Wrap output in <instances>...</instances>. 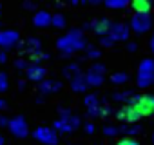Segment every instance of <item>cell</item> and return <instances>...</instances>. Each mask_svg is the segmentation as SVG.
<instances>
[{
    "label": "cell",
    "instance_id": "d590c367",
    "mask_svg": "<svg viewBox=\"0 0 154 145\" xmlns=\"http://www.w3.org/2000/svg\"><path fill=\"white\" fill-rule=\"evenodd\" d=\"M6 58H8L6 51H2V49H0V63H4V62H6Z\"/></svg>",
    "mask_w": 154,
    "mask_h": 145
},
{
    "label": "cell",
    "instance_id": "d6a6232c",
    "mask_svg": "<svg viewBox=\"0 0 154 145\" xmlns=\"http://www.w3.org/2000/svg\"><path fill=\"white\" fill-rule=\"evenodd\" d=\"M15 67H17V69H24V71H26V69H27L29 65H27V62H26V60H22V58H18V60L15 62Z\"/></svg>",
    "mask_w": 154,
    "mask_h": 145
},
{
    "label": "cell",
    "instance_id": "5b68a950",
    "mask_svg": "<svg viewBox=\"0 0 154 145\" xmlns=\"http://www.w3.org/2000/svg\"><path fill=\"white\" fill-rule=\"evenodd\" d=\"M31 134L42 145H58V132L53 127H36Z\"/></svg>",
    "mask_w": 154,
    "mask_h": 145
},
{
    "label": "cell",
    "instance_id": "3957f363",
    "mask_svg": "<svg viewBox=\"0 0 154 145\" xmlns=\"http://www.w3.org/2000/svg\"><path fill=\"white\" fill-rule=\"evenodd\" d=\"M127 103L132 105L140 116L154 114V94H149V93L147 94H138V96H132Z\"/></svg>",
    "mask_w": 154,
    "mask_h": 145
},
{
    "label": "cell",
    "instance_id": "4fadbf2b",
    "mask_svg": "<svg viewBox=\"0 0 154 145\" xmlns=\"http://www.w3.org/2000/svg\"><path fill=\"white\" fill-rule=\"evenodd\" d=\"M33 24L36 27H49L53 24V15L49 11H44V9L42 11H36L35 17H33Z\"/></svg>",
    "mask_w": 154,
    "mask_h": 145
},
{
    "label": "cell",
    "instance_id": "603a6c76",
    "mask_svg": "<svg viewBox=\"0 0 154 145\" xmlns=\"http://www.w3.org/2000/svg\"><path fill=\"white\" fill-rule=\"evenodd\" d=\"M84 103H85V107H87V109H93V107L102 105V103H100V98H98L96 94H87V96L84 98Z\"/></svg>",
    "mask_w": 154,
    "mask_h": 145
},
{
    "label": "cell",
    "instance_id": "44dd1931",
    "mask_svg": "<svg viewBox=\"0 0 154 145\" xmlns=\"http://www.w3.org/2000/svg\"><path fill=\"white\" fill-rule=\"evenodd\" d=\"M140 131H141V127L138 123L136 125H120V134H127V138H132Z\"/></svg>",
    "mask_w": 154,
    "mask_h": 145
},
{
    "label": "cell",
    "instance_id": "b9f144b4",
    "mask_svg": "<svg viewBox=\"0 0 154 145\" xmlns=\"http://www.w3.org/2000/svg\"><path fill=\"white\" fill-rule=\"evenodd\" d=\"M0 11H2V4H0Z\"/></svg>",
    "mask_w": 154,
    "mask_h": 145
},
{
    "label": "cell",
    "instance_id": "2e32d148",
    "mask_svg": "<svg viewBox=\"0 0 154 145\" xmlns=\"http://www.w3.org/2000/svg\"><path fill=\"white\" fill-rule=\"evenodd\" d=\"M60 89H62V84H60V82H56V80H44V82L40 84V87H38V91H40L42 94L58 93Z\"/></svg>",
    "mask_w": 154,
    "mask_h": 145
},
{
    "label": "cell",
    "instance_id": "5bb4252c",
    "mask_svg": "<svg viewBox=\"0 0 154 145\" xmlns=\"http://www.w3.org/2000/svg\"><path fill=\"white\" fill-rule=\"evenodd\" d=\"M89 87H91V85H89L85 75H78V76H74V78L71 80V89H72V93H85Z\"/></svg>",
    "mask_w": 154,
    "mask_h": 145
},
{
    "label": "cell",
    "instance_id": "f546056e",
    "mask_svg": "<svg viewBox=\"0 0 154 145\" xmlns=\"http://www.w3.org/2000/svg\"><path fill=\"white\" fill-rule=\"evenodd\" d=\"M114 42H116V40H114L111 35H105V36H102V38H100V45H102V47H112V45H114Z\"/></svg>",
    "mask_w": 154,
    "mask_h": 145
},
{
    "label": "cell",
    "instance_id": "7c38bea8",
    "mask_svg": "<svg viewBox=\"0 0 154 145\" xmlns=\"http://www.w3.org/2000/svg\"><path fill=\"white\" fill-rule=\"evenodd\" d=\"M26 76H27V80H31V82H38V84H42V82L45 80V76H47V69L42 67V65L31 63V65L26 69Z\"/></svg>",
    "mask_w": 154,
    "mask_h": 145
},
{
    "label": "cell",
    "instance_id": "277c9868",
    "mask_svg": "<svg viewBox=\"0 0 154 145\" xmlns=\"http://www.w3.org/2000/svg\"><path fill=\"white\" fill-rule=\"evenodd\" d=\"M136 82H138V87H141V89L154 84V60L152 58H145L140 63Z\"/></svg>",
    "mask_w": 154,
    "mask_h": 145
},
{
    "label": "cell",
    "instance_id": "e0dca14e",
    "mask_svg": "<svg viewBox=\"0 0 154 145\" xmlns=\"http://www.w3.org/2000/svg\"><path fill=\"white\" fill-rule=\"evenodd\" d=\"M24 51H26L27 54L38 53V51H42V42H40L38 38H27V40L24 42Z\"/></svg>",
    "mask_w": 154,
    "mask_h": 145
},
{
    "label": "cell",
    "instance_id": "8992f818",
    "mask_svg": "<svg viewBox=\"0 0 154 145\" xmlns=\"http://www.w3.org/2000/svg\"><path fill=\"white\" fill-rule=\"evenodd\" d=\"M114 116H116L123 125H136V123H138V120L141 118V116L136 113V109H134L132 105H129V103L122 105V107L114 113Z\"/></svg>",
    "mask_w": 154,
    "mask_h": 145
},
{
    "label": "cell",
    "instance_id": "52a82bcc",
    "mask_svg": "<svg viewBox=\"0 0 154 145\" xmlns=\"http://www.w3.org/2000/svg\"><path fill=\"white\" fill-rule=\"evenodd\" d=\"M150 27H152L150 15H132V18H131V29L134 33L141 35V33H147Z\"/></svg>",
    "mask_w": 154,
    "mask_h": 145
},
{
    "label": "cell",
    "instance_id": "6da1fadb",
    "mask_svg": "<svg viewBox=\"0 0 154 145\" xmlns=\"http://www.w3.org/2000/svg\"><path fill=\"white\" fill-rule=\"evenodd\" d=\"M56 47L63 54H72L76 51L87 49L89 45H87V40H85V36L82 35L80 29H72V31H69L67 35H63L56 40Z\"/></svg>",
    "mask_w": 154,
    "mask_h": 145
},
{
    "label": "cell",
    "instance_id": "484cf974",
    "mask_svg": "<svg viewBox=\"0 0 154 145\" xmlns=\"http://www.w3.org/2000/svg\"><path fill=\"white\" fill-rule=\"evenodd\" d=\"M132 98V91H125V93H114L112 94V100L116 102H129Z\"/></svg>",
    "mask_w": 154,
    "mask_h": 145
},
{
    "label": "cell",
    "instance_id": "f1b7e54d",
    "mask_svg": "<svg viewBox=\"0 0 154 145\" xmlns=\"http://www.w3.org/2000/svg\"><path fill=\"white\" fill-rule=\"evenodd\" d=\"M85 56H87V58H93V60H96V58H100V49H98V47H93V45H89V47L85 49Z\"/></svg>",
    "mask_w": 154,
    "mask_h": 145
},
{
    "label": "cell",
    "instance_id": "30bf717a",
    "mask_svg": "<svg viewBox=\"0 0 154 145\" xmlns=\"http://www.w3.org/2000/svg\"><path fill=\"white\" fill-rule=\"evenodd\" d=\"M18 38H20V35H18L17 31H9V29L0 31V49H2V51H8V49L15 47V45L18 44Z\"/></svg>",
    "mask_w": 154,
    "mask_h": 145
},
{
    "label": "cell",
    "instance_id": "d6986e66",
    "mask_svg": "<svg viewBox=\"0 0 154 145\" xmlns=\"http://www.w3.org/2000/svg\"><path fill=\"white\" fill-rule=\"evenodd\" d=\"M85 76H87V82H89L91 87H100V85L103 84V80H105L103 75H100V72H94V71H91V69L85 72Z\"/></svg>",
    "mask_w": 154,
    "mask_h": 145
},
{
    "label": "cell",
    "instance_id": "ffe728a7",
    "mask_svg": "<svg viewBox=\"0 0 154 145\" xmlns=\"http://www.w3.org/2000/svg\"><path fill=\"white\" fill-rule=\"evenodd\" d=\"M78 75H82L80 72V65L78 63H69L67 67H63V76H67V78H74V76H78Z\"/></svg>",
    "mask_w": 154,
    "mask_h": 145
},
{
    "label": "cell",
    "instance_id": "ac0fdd59",
    "mask_svg": "<svg viewBox=\"0 0 154 145\" xmlns=\"http://www.w3.org/2000/svg\"><path fill=\"white\" fill-rule=\"evenodd\" d=\"M109 113H111V107L109 105H98V107L87 109V116L89 118H105Z\"/></svg>",
    "mask_w": 154,
    "mask_h": 145
},
{
    "label": "cell",
    "instance_id": "8fae6325",
    "mask_svg": "<svg viewBox=\"0 0 154 145\" xmlns=\"http://www.w3.org/2000/svg\"><path fill=\"white\" fill-rule=\"evenodd\" d=\"M116 42H125L131 35V26L123 24V22H112V27H111V33H109Z\"/></svg>",
    "mask_w": 154,
    "mask_h": 145
},
{
    "label": "cell",
    "instance_id": "e575fe53",
    "mask_svg": "<svg viewBox=\"0 0 154 145\" xmlns=\"http://www.w3.org/2000/svg\"><path fill=\"white\" fill-rule=\"evenodd\" d=\"M6 125H9V120L6 116H0V127H6Z\"/></svg>",
    "mask_w": 154,
    "mask_h": 145
},
{
    "label": "cell",
    "instance_id": "4dcf8cb0",
    "mask_svg": "<svg viewBox=\"0 0 154 145\" xmlns=\"http://www.w3.org/2000/svg\"><path fill=\"white\" fill-rule=\"evenodd\" d=\"M114 145H140V143H138V141H136L134 138H127V136H125V138L118 140V141H116Z\"/></svg>",
    "mask_w": 154,
    "mask_h": 145
},
{
    "label": "cell",
    "instance_id": "60d3db41",
    "mask_svg": "<svg viewBox=\"0 0 154 145\" xmlns=\"http://www.w3.org/2000/svg\"><path fill=\"white\" fill-rule=\"evenodd\" d=\"M0 145H4V138H2V134H0Z\"/></svg>",
    "mask_w": 154,
    "mask_h": 145
},
{
    "label": "cell",
    "instance_id": "9c48e42d",
    "mask_svg": "<svg viewBox=\"0 0 154 145\" xmlns=\"http://www.w3.org/2000/svg\"><path fill=\"white\" fill-rule=\"evenodd\" d=\"M89 27L93 29V33H96V35L102 38V36H105V35H109V33H111L112 22H111L109 18H103V17H100V18H94V20L89 24Z\"/></svg>",
    "mask_w": 154,
    "mask_h": 145
},
{
    "label": "cell",
    "instance_id": "ab89813d",
    "mask_svg": "<svg viewBox=\"0 0 154 145\" xmlns=\"http://www.w3.org/2000/svg\"><path fill=\"white\" fill-rule=\"evenodd\" d=\"M24 8H27V9H33V8H35V6H33V4H31V2H27V4H24Z\"/></svg>",
    "mask_w": 154,
    "mask_h": 145
},
{
    "label": "cell",
    "instance_id": "d4e9b609",
    "mask_svg": "<svg viewBox=\"0 0 154 145\" xmlns=\"http://www.w3.org/2000/svg\"><path fill=\"white\" fill-rule=\"evenodd\" d=\"M127 80H129V75H127V72H114V75L111 76V82H112V84H118V85L125 84Z\"/></svg>",
    "mask_w": 154,
    "mask_h": 145
},
{
    "label": "cell",
    "instance_id": "cb8c5ba5",
    "mask_svg": "<svg viewBox=\"0 0 154 145\" xmlns=\"http://www.w3.org/2000/svg\"><path fill=\"white\" fill-rule=\"evenodd\" d=\"M105 6L111 8V9H123V8L129 6V2H127V0H107Z\"/></svg>",
    "mask_w": 154,
    "mask_h": 145
},
{
    "label": "cell",
    "instance_id": "836d02e7",
    "mask_svg": "<svg viewBox=\"0 0 154 145\" xmlns=\"http://www.w3.org/2000/svg\"><path fill=\"white\" fill-rule=\"evenodd\" d=\"M84 129H85V132H87V134H93V132H94V125H93V123H85V127H84Z\"/></svg>",
    "mask_w": 154,
    "mask_h": 145
},
{
    "label": "cell",
    "instance_id": "7a4b0ae2",
    "mask_svg": "<svg viewBox=\"0 0 154 145\" xmlns=\"http://www.w3.org/2000/svg\"><path fill=\"white\" fill-rule=\"evenodd\" d=\"M60 114H62V116L54 122L53 129H54L56 132H63V134L74 132L76 127L80 125V118L76 116V114H72L71 111H67V109H60Z\"/></svg>",
    "mask_w": 154,
    "mask_h": 145
},
{
    "label": "cell",
    "instance_id": "f35d334b",
    "mask_svg": "<svg viewBox=\"0 0 154 145\" xmlns=\"http://www.w3.org/2000/svg\"><path fill=\"white\" fill-rule=\"evenodd\" d=\"M150 51L154 53V35H152V38H150Z\"/></svg>",
    "mask_w": 154,
    "mask_h": 145
},
{
    "label": "cell",
    "instance_id": "83f0119b",
    "mask_svg": "<svg viewBox=\"0 0 154 145\" xmlns=\"http://www.w3.org/2000/svg\"><path fill=\"white\" fill-rule=\"evenodd\" d=\"M9 87V80H8V75L4 71H0V93H6Z\"/></svg>",
    "mask_w": 154,
    "mask_h": 145
},
{
    "label": "cell",
    "instance_id": "7402d4cb",
    "mask_svg": "<svg viewBox=\"0 0 154 145\" xmlns=\"http://www.w3.org/2000/svg\"><path fill=\"white\" fill-rule=\"evenodd\" d=\"M53 27H56V29H63L65 26H67V20H65V17L62 15V13H54L53 15V24H51Z\"/></svg>",
    "mask_w": 154,
    "mask_h": 145
},
{
    "label": "cell",
    "instance_id": "4316f807",
    "mask_svg": "<svg viewBox=\"0 0 154 145\" xmlns=\"http://www.w3.org/2000/svg\"><path fill=\"white\" fill-rule=\"evenodd\" d=\"M103 134L109 136V138L118 136V134H120V127H116V125H105V127H103Z\"/></svg>",
    "mask_w": 154,
    "mask_h": 145
},
{
    "label": "cell",
    "instance_id": "ba28073f",
    "mask_svg": "<svg viewBox=\"0 0 154 145\" xmlns=\"http://www.w3.org/2000/svg\"><path fill=\"white\" fill-rule=\"evenodd\" d=\"M8 127H9L11 134L17 136V138H26V136L29 134V127H27V122H26L24 116H15V118H11Z\"/></svg>",
    "mask_w": 154,
    "mask_h": 145
},
{
    "label": "cell",
    "instance_id": "74e56055",
    "mask_svg": "<svg viewBox=\"0 0 154 145\" xmlns=\"http://www.w3.org/2000/svg\"><path fill=\"white\" fill-rule=\"evenodd\" d=\"M6 107H8V103H6V100H4V98H0V111H4Z\"/></svg>",
    "mask_w": 154,
    "mask_h": 145
},
{
    "label": "cell",
    "instance_id": "7bdbcfd3",
    "mask_svg": "<svg viewBox=\"0 0 154 145\" xmlns=\"http://www.w3.org/2000/svg\"><path fill=\"white\" fill-rule=\"evenodd\" d=\"M152 140H154V136H152Z\"/></svg>",
    "mask_w": 154,
    "mask_h": 145
},
{
    "label": "cell",
    "instance_id": "9a60e30c",
    "mask_svg": "<svg viewBox=\"0 0 154 145\" xmlns=\"http://www.w3.org/2000/svg\"><path fill=\"white\" fill-rule=\"evenodd\" d=\"M134 15H149L150 9H152V4L149 2V0H134V2L131 4Z\"/></svg>",
    "mask_w": 154,
    "mask_h": 145
},
{
    "label": "cell",
    "instance_id": "8d00e7d4",
    "mask_svg": "<svg viewBox=\"0 0 154 145\" xmlns=\"http://www.w3.org/2000/svg\"><path fill=\"white\" fill-rule=\"evenodd\" d=\"M138 49V45L134 44V42H131V44H127V51H136Z\"/></svg>",
    "mask_w": 154,
    "mask_h": 145
},
{
    "label": "cell",
    "instance_id": "1f68e13d",
    "mask_svg": "<svg viewBox=\"0 0 154 145\" xmlns=\"http://www.w3.org/2000/svg\"><path fill=\"white\" fill-rule=\"evenodd\" d=\"M89 69L94 71V72H100V75H105V65H103V63H94V65H91Z\"/></svg>",
    "mask_w": 154,
    "mask_h": 145
}]
</instances>
